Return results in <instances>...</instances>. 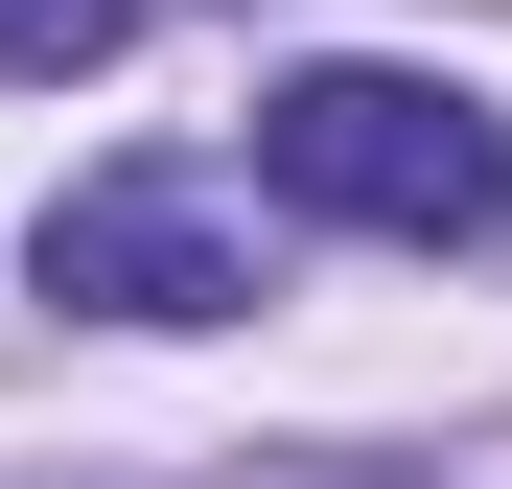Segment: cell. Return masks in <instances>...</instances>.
<instances>
[{"mask_svg": "<svg viewBox=\"0 0 512 489\" xmlns=\"http://www.w3.org/2000/svg\"><path fill=\"white\" fill-rule=\"evenodd\" d=\"M47 303H94V326H233L256 303V233L187 187V163H94V187H47Z\"/></svg>", "mask_w": 512, "mask_h": 489, "instance_id": "2", "label": "cell"}, {"mask_svg": "<svg viewBox=\"0 0 512 489\" xmlns=\"http://www.w3.org/2000/svg\"><path fill=\"white\" fill-rule=\"evenodd\" d=\"M117 24H140V0H0V70L70 94V70H117Z\"/></svg>", "mask_w": 512, "mask_h": 489, "instance_id": "3", "label": "cell"}, {"mask_svg": "<svg viewBox=\"0 0 512 489\" xmlns=\"http://www.w3.org/2000/svg\"><path fill=\"white\" fill-rule=\"evenodd\" d=\"M256 187L326 210V233H396V257H466V233L512 210V140H489V94H443V70L326 47V70L256 94Z\"/></svg>", "mask_w": 512, "mask_h": 489, "instance_id": "1", "label": "cell"}]
</instances>
